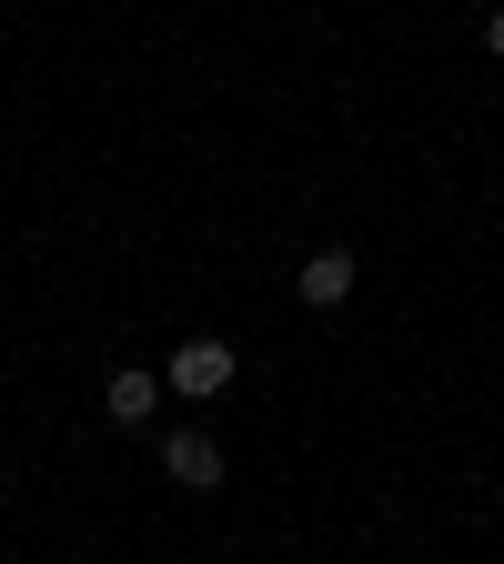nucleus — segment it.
Wrapping results in <instances>:
<instances>
[{"mask_svg":"<svg viewBox=\"0 0 504 564\" xmlns=\"http://www.w3.org/2000/svg\"><path fill=\"white\" fill-rule=\"evenodd\" d=\"M233 373H243V364H233V343H223V333H192V343L172 352V373H162V383H172L182 403H212V393H233Z\"/></svg>","mask_w":504,"mask_h":564,"instance_id":"1","label":"nucleus"},{"mask_svg":"<svg viewBox=\"0 0 504 564\" xmlns=\"http://www.w3.org/2000/svg\"><path fill=\"white\" fill-rule=\"evenodd\" d=\"M353 282H364V262H353V242H323V252H303L293 293H303L313 313H343V303H353Z\"/></svg>","mask_w":504,"mask_h":564,"instance_id":"2","label":"nucleus"},{"mask_svg":"<svg viewBox=\"0 0 504 564\" xmlns=\"http://www.w3.org/2000/svg\"><path fill=\"white\" fill-rule=\"evenodd\" d=\"M162 474L182 494H223V444H212L202 423H172V434H162Z\"/></svg>","mask_w":504,"mask_h":564,"instance_id":"3","label":"nucleus"},{"mask_svg":"<svg viewBox=\"0 0 504 564\" xmlns=\"http://www.w3.org/2000/svg\"><path fill=\"white\" fill-rule=\"evenodd\" d=\"M101 413H111V423H131V434H141V423H162V373L121 364V373L101 383Z\"/></svg>","mask_w":504,"mask_h":564,"instance_id":"4","label":"nucleus"},{"mask_svg":"<svg viewBox=\"0 0 504 564\" xmlns=\"http://www.w3.org/2000/svg\"><path fill=\"white\" fill-rule=\"evenodd\" d=\"M484 51L504 61V0H494V11H484Z\"/></svg>","mask_w":504,"mask_h":564,"instance_id":"5","label":"nucleus"}]
</instances>
